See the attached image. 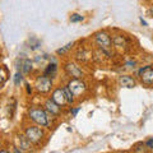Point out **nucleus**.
Segmentation results:
<instances>
[{
    "label": "nucleus",
    "mask_w": 153,
    "mask_h": 153,
    "mask_svg": "<svg viewBox=\"0 0 153 153\" xmlns=\"http://www.w3.org/2000/svg\"><path fill=\"white\" fill-rule=\"evenodd\" d=\"M13 144H16L19 149H22L25 153H32L33 149H35V146L27 139V137L23 133H17L16 135H14Z\"/></svg>",
    "instance_id": "nucleus-7"
},
{
    "label": "nucleus",
    "mask_w": 153,
    "mask_h": 153,
    "mask_svg": "<svg viewBox=\"0 0 153 153\" xmlns=\"http://www.w3.org/2000/svg\"><path fill=\"white\" fill-rule=\"evenodd\" d=\"M1 148H3V143L0 142V149H1Z\"/></svg>",
    "instance_id": "nucleus-27"
},
{
    "label": "nucleus",
    "mask_w": 153,
    "mask_h": 153,
    "mask_svg": "<svg viewBox=\"0 0 153 153\" xmlns=\"http://www.w3.org/2000/svg\"><path fill=\"white\" fill-rule=\"evenodd\" d=\"M111 42H112V49H116V50H125L128 47V45H129L128 38L124 35H121V33L112 35Z\"/></svg>",
    "instance_id": "nucleus-11"
},
{
    "label": "nucleus",
    "mask_w": 153,
    "mask_h": 153,
    "mask_svg": "<svg viewBox=\"0 0 153 153\" xmlns=\"http://www.w3.org/2000/svg\"><path fill=\"white\" fill-rule=\"evenodd\" d=\"M63 91H64V94H65V98H66V102H68V105H73L76 98L73 96V93L70 92V89L68 88V85H63Z\"/></svg>",
    "instance_id": "nucleus-16"
},
{
    "label": "nucleus",
    "mask_w": 153,
    "mask_h": 153,
    "mask_svg": "<svg viewBox=\"0 0 153 153\" xmlns=\"http://www.w3.org/2000/svg\"><path fill=\"white\" fill-rule=\"evenodd\" d=\"M139 21H140V23H142V25H143V26H144V27H147V26H148V23H147V22H146V21H144V19H143L142 17L139 18Z\"/></svg>",
    "instance_id": "nucleus-26"
},
{
    "label": "nucleus",
    "mask_w": 153,
    "mask_h": 153,
    "mask_svg": "<svg viewBox=\"0 0 153 153\" xmlns=\"http://www.w3.org/2000/svg\"><path fill=\"white\" fill-rule=\"evenodd\" d=\"M68 88L70 89V92L73 93L75 98H79L85 94V92L88 91V85L84 82L83 79H75V78H70L68 82Z\"/></svg>",
    "instance_id": "nucleus-5"
},
{
    "label": "nucleus",
    "mask_w": 153,
    "mask_h": 153,
    "mask_svg": "<svg viewBox=\"0 0 153 153\" xmlns=\"http://www.w3.org/2000/svg\"><path fill=\"white\" fill-rule=\"evenodd\" d=\"M79 107H70L69 108V112H70V115H71V116H76V114H78L79 112Z\"/></svg>",
    "instance_id": "nucleus-22"
},
{
    "label": "nucleus",
    "mask_w": 153,
    "mask_h": 153,
    "mask_svg": "<svg viewBox=\"0 0 153 153\" xmlns=\"http://www.w3.org/2000/svg\"><path fill=\"white\" fill-rule=\"evenodd\" d=\"M64 71L70 78L83 79V76H84V70L80 68V65L78 63H75L73 60H68L64 63Z\"/></svg>",
    "instance_id": "nucleus-6"
},
{
    "label": "nucleus",
    "mask_w": 153,
    "mask_h": 153,
    "mask_svg": "<svg viewBox=\"0 0 153 153\" xmlns=\"http://www.w3.org/2000/svg\"><path fill=\"white\" fill-rule=\"evenodd\" d=\"M23 134L27 137V139L30 140L35 147L40 146L46 138V130L44 128L35 125V124H28L23 128Z\"/></svg>",
    "instance_id": "nucleus-3"
},
{
    "label": "nucleus",
    "mask_w": 153,
    "mask_h": 153,
    "mask_svg": "<svg viewBox=\"0 0 153 153\" xmlns=\"http://www.w3.org/2000/svg\"><path fill=\"white\" fill-rule=\"evenodd\" d=\"M44 75L49 76V78L54 79L56 74H57V63L55 60H50V63L46 65V68L44 69V73H42Z\"/></svg>",
    "instance_id": "nucleus-13"
},
{
    "label": "nucleus",
    "mask_w": 153,
    "mask_h": 153,
    "mask_svg": "<svg viewBox=\"0 0 153 153\" xmlns=\"http://www.w3.org/2000/svg\"><path fill=\"white\" fill-rule=\"evenodd\" d=\"M94 44L101 50L106 57L112 56V42H111V35L107 31H98L93 35Z\"/></svg>",
    "instance_id": "nucleus-2"
},
{
    "label": "nucleus",
    "mask_w": 153,
    "mask_h": 153,
    "mask_svg": "<svg viewBox=\"0 0 153 153\" xmlns=\"http://www.w3.org/2000/svg\"><path fill=\"white\" fill-rule=\"evenodd\" d=\"M69 21H70L71 23H78V22L84 21V17L80 16V14H78V13H74V14H71V16H70Z\"/></svg>",
    "instance_id": "nucleus-19"
},
{
    "label": "nucleus",
    "mask_w": 153,
    "mask_h": 153,
    "mask_svg": "<svg viewBox=\"0 0 153 153\" xmlns=\"http://www.w3.org/2000/svg\"><path fill=\"white\" fill-rule=\"evenodd\" d=\"M149 153H153V152H149Z\"/></svg>",
    "instance_id": "nucleus-29"
},
{
    "label": "nucleus",
    "mask_w": 153,
    "mask_h": 153,
    "mask_svg": "<svg viewBox=\"0 0 153 153\" xmlns=\"http://www.w3.org/2000/svg\"><path fill=\"white\" fill-rule=\"evenodd\" d=\"M26 87H27V93L28 94H32V92H33L32 85H30V83H26Z\"/></svg>",
    "instance_id": "nucleus-24"
},
{
    "label": "nucleus",
    "mask_w": 153,
    "mask_h": 153,
    "mask_svg": "<svg viewBox=\"0 0 153 153\" xmlns=\"http://www.w3.org/2000/svg\"><path fill=\"white\" fill-rule=\"evenodd\" d=\"M131 148H133V149H131L133 153H149V152H148V149L146 148L144 142H138Z\"/></svg>",
    "instance_id": "nucleus-15"
},
{
    "label": "nucleus",
    "mask_w": 153,
    "mask_h": 153,
    "mask_svg": "<svg viewBox=\"0 0 153 153\" xmlns=\"http://www.w3.org/2000/svg\"><path fill=\"white\" fill-rule=\"evenodd\" d=\"M10 151H12V153H25L22 149H19V148L16 144H12V149Z\"/></svg>",
    "instance_id": "nucleus-23"
},
{
    "label": "nucleus",
    "mask_w": 153,
    "mask_h": 153,
    "mask_svg": "<svg viewBox=\"0 0 153 153\" xmlns=\"http://www.w3.org/2000/svg\"><path fill=\"white\" fill-rule=\"evenodd\" d=\"M73 46H74V42H69L68 45L63 46L61 49H57V50H56V55L63 56V55H65V54H68V52H69L71 49H73Z\"/></svg>",
    "instance_id": "nucleus-17"
},
{
    "label": "nucleus",
    "mask_w": 153,
    "mask_h": 153,
    "mask_svg": "<svg viewBox=\"0 0 153 153\" xmlns=\"http://www.w3.org/2000/svg\"><path fill=\"white\" fill-rule=\"evenodd\" d=\"M125 66H126V68H129V69H135L137 68V63L134 60H129V61H126V63H125Z\"/></svg>",
    "instance_id": "nucleus-21"
},
{
    "label": "nucleus",
    "mask_w": 153,
    "mask_h": 153,
    "mask_svg": "<svg viewBox=\"0 0 153 153\" xmlns=\"http://www.w3.org/2000/svg\"><path fill=\"white\" fill-rule=\"evenodd\" d=\"M42 107L46 110V112H49L52 117H59L61 114H63V107H60L59 105H56L52 100L49 97L44 101V105Z\"/></svg>",
    "instance_id": "nucleus-9"
},
{
    "label": "nucleus",
    "mask_w": 153,
    "mask_h": 153,
    "mask_svg": "<svg viewBox=\"0 0 153 153\" xmlns=\"http://www.w3.org/2000/svg\"><path fill=\"white\" fill-rule=\"evenodd\" d=\"M27 117L31 123L41 128H50L52 116L42 106H31L27 110Z\"/></svg>",
    "instance_id": "nucleus-1"
},
{
    "label": "nucleus",
    "mask_w": 153,
    "mask_h": 153,
    "mask_svg": "<svg viewBox=\"0 0 153 153\" xmlns=\"http://www.w3.org/2000/svg\"><path fill=\"white\" fill-rule=\"evenodd\" d=\"M50 98L56 105H59L60 107H64V106L68 105V102H66V98H65V94H64V91H63V87H55L54 89L51 91Z\"/></svg>",
    "instance_id": "nucleus-10"
},
{
    "label": "nucleus",
    "mask_w": 153,
    "mask_h": 153,
    "mask_svg": "<svg viewBox=\"0 0 153 153\" xmlns=\"http://www.w3.org/2000/svg\"><path fill=\"white\" fill-rule=\"evenodd\" d=\"M138 78L144 85H153V65L140 66L138 70Z\"/></svg>",
    "instance_id": "nucleus-8"
},
{
    "label": "nucleus",
    "mask_w": 153,
    "mask_h": 153,
    "mask_svg": "<svg viewBox=\"0 0 153 153\" xmlns=\"http://www.w3.org/2000/svg\"><path fill=\"white\" fill-rule=\"evenodd\" d=\"M144 144H146V148L148 149V152H153V137L148 138V139L144 142Z\"/></svg>",
    "instance_id": "nucleus-20"
},
{
    "label": "nucleus",
    "mask_w": 153,
    "mask_h": 153,
    "mask_svg": "<svg viewBox=\"0 0 153 153\" xmlns=\"http://www.w3.org/2000/svg\"><path fill=\"white\" fill-rule=\"evenodd\" d=\"M13 82H14V85H16V87H21V84L23 83V74L19 70H17L16 74H14Z\"/></svg>",
    "instance_id": "nucleus-18"
},
{
    "label": "nucleus",
    "mask_w": 153,
    "mask_h": 153,
    "mask_svg": "<svg viewBox=\"0 0 153 153\" xmlns=\"http://www.w3.org/2000/svg\"><path fill=\"white\" fill-rule=\"evenodd\" d=\"M32 61L30 59H22L21 60V69H18L23 75H27L32 71Z\"/></svg>",
    "instance_id": "nucleus-14"
},
{
    "label": "nucleus",
    "mask_w": 153,
    "mask_h": 153,
    "mask_svg": "<svg viewBox=\"0 0 153 153\" xmlns=\"http://www.w3.org/2000/svg\"><path fill=\"white\" fill-rule=\"evenodd\" d=\"M0 153H12V151L10 149H8V148H1V149H0Z\"/></svg>",
    "instance_id": "nucleus-25"
},
{
    "label": "nucleus",
    "mask_w": 153,
    "mask_h": 153,
    "mask_svg": "<svg viewBox=\"0 0 153 153\" xmlns=\"http://www.w3.org/2000/svg\"><path fill=\"white\" fill-rule=\"evenodd\" d=\"M119 84H120V87H124V88H134L137 87V80L134 76L131 75H128V74H123L119 76L117 79Z\"/></svg>",
    "instance_id": "nucleus-12"
},
{
    "label": "nucleus",
    "mask_w": 153,
    "mask_h": 153,
    "mask_svg": "<svg viewBox=\"0 0 153 153\" xmlns=\"http://www.w3.org/2000/svg\"><path fill=\"white\" fill-rule=\"evenodd\" d=\"M33 87H35V89L37 91L38 93L47 94V93H50L51 91L54 89V82H52V79L49 78V76L41 74V75H38L36 78Z\"/></svg>",
    "instance_id": "nucleus-4"
},
{
    "label": "nucleus",
    "mask_w": 153,
    "mask_h": 153,
    "mask_svg": "<svg viewBox=\"0 0 153 153\" xmlns=\"http://www.w3.org/2000/svg\"><path fill=\"white\" fill-rule=\"evenodd\" d=\"M114 153H120V152H114Z\"/></svg>",
    "instance_id": "nucleus-28"
}]
</instances>
